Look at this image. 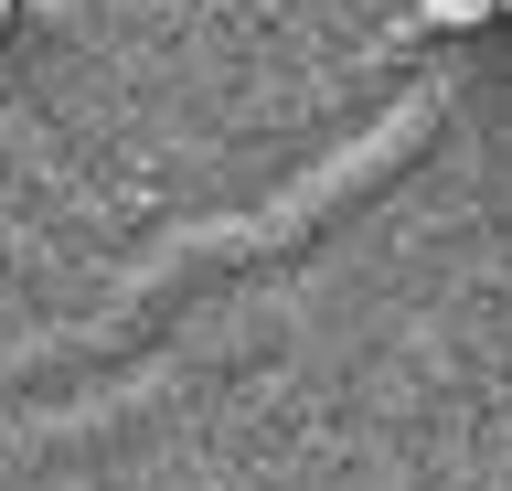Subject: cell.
<instances>
[{"label": "cell", "instance_id": "6da1fadb", "mask_svg": "<svg viewBox=\"0 0 512 491\" xmlns=\"http://www.w3.org/2000/svg\"><path fill=\"white\" fill-rule=\"evenodd\" d=\"M491 11H502V0H427V22H438V33H470V22H491Z\"/></svg>", "mask_w": 512, "mask_h": 491}, {"label": "cell", "instance_id": "7a4b0ae2", "mask_svg": "<svg viewBox=\"0 0 512 491\" xmlns=\"http://www.w3.org/2000/svg\"><path fill=\"white\" fill-rule=\"evenodd\" d=\"M0 22H11V0H0Z\"/></svg>", "mask_w": 512, "mask_h": 491}, {"label": "cell", "instance_id": "3957f363", "mask_svg": "<svg viewBox=\"0 0 512 491\" xmlns=\"http://www.w3.org/2000/svg\"><path fill=\"white\" fill-rule=\"evenodd\" d=\"M502 11H512V0H502Z\"/></svg>", "mask_w": 512, "mask_h": 491}]
</instances>
